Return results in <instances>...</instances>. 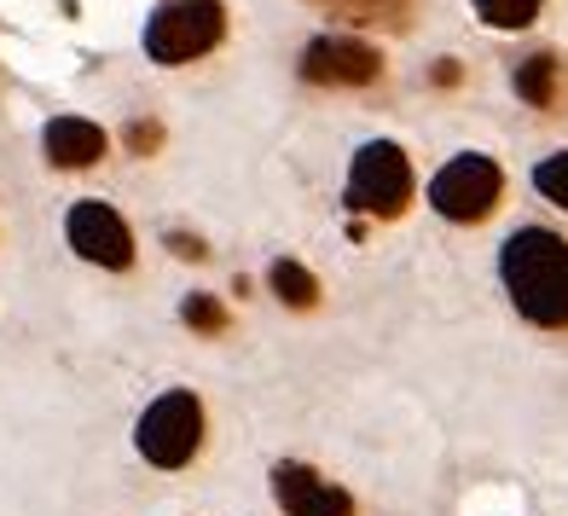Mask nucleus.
I'll list each match as a JSON object with an SVG mask.
<instances>
[{
  "label": "nucleus",
  "instance_id": "f03ea898",
  "mask_svg": "<svg viewBox=\"0 0 568 516\" xmlns=\"http://www.w3.org/2000/svg\"><path fill=\"white\" fill-rule=\"evenodd\" d=\"M221 36H226L221 0H169L145 23V53L158 64H186V59H203L210 47H221Z\"/></svg>",
  "mask_w": 568,
  "mask_h": 516
},
{
  "label": "nucleus",
  "instance_id": "39448f33",
  "mask_svg": "<svg viewBox=\"0 0 568 516\" xmlns=\"http://www.w3.org/2000/svg\"><path fill=\"white\" fill-rule=\"evenodd\" d=\"M499 192H505L499 163L494 158H476V151L453 158L442 174L429 180V203H435V215H447V221H481V215H494Z\"/></svg>",
  "mask_w": 568,
  "mask_h": 516
},
{
  "label": "nucleus",
  "instance_id": "7ed1b4c3",
  "mask_svg": "<svg viewBox=\"0 0 568 516\" xmlns=\"http://www.w3.org/2000/svg\"><path fill=\"white\" fill-rule=\"evenodd\" d=\"M406 203H412V163H406V151L389 145V140L359 145V158L348 169V210L395 221Z\"/></svg>",
  "mask_w": 568,
  "mask_h": 516
},
{
  "label": "nucleus",
  "instance_id": "423d86ee",
  "mask_svg": "<svg viewBox=\"0 0 568 516\" xmlns=\"http://www.w3.org/2000/svg\"><path fill=\"white\" fill-rule=\"evenodd\" d=\"M64 232H70V250L82 255V262H99V267H128L134 262V232H128V221L99 198L75 203Z\"/></svg>",
  "mask_w": 568,
  "mask_h": 516
},
{
  "label": "nucleus",
  "instance_id": "9b49d317",
  "mask_svg": "<svg viewBox=\"0 0 568 516\" xmlns=\"http://www.w3.org/2000/svg\"><path fill=\"white\" fill-rule=\"evenodd\" d=\"M267 285H273L278 302H291V307H314L320 302V279L307 273L302 262H273L267 267Z\"/></svg>",
  "mask_w": 568,
  "mask_h": 516
},
{
  "label": "nucleus",
  "instance_id": "0eeeda50",
  "mask_svg": "<svg viewBox=\"0 0 568 516\" xmlns=\"http://www.w3.org/2000/svg\"><path fill=\"white\" fill-rule=\"evenodd\" d=\"M377 70H383V59L354 36H320L302 53V75L320 88H366V82H377Z\"/></svg>",
  "mask_w": 568,
  "mask_h": 516
},
{
  "label": "nucleus",
  "instance_id": "f8f14e48",
  "mask_svg": "<svg viewBox=\"0 0 568 516\" xmlns=\"http://www.w3.org/2000/svg\"><path fill=\"white\" fill-rule=\"evenodd\" d=\"M481 23H494V30H528L539 18V0H476Z\"/></svg>",
  "mask_w": 568,
  "mask_h": 516
},
{
  "label": "nucleus",
  "instance_id": "1a4fd4ad",
  "mask_svg": "<svg viewBox=\"0 0 568 516\" xmlns=\"http://www.w3.org/2000/svg\"><path fill=\"white\" fill-rule=\"evenodd\" d=\"M41 145H47V163H59V169H93L105 158L111 140H105V128L88 122V117H53Z\"/></svg>",
  "mask_w": 568,
  "mask_h": 516
},
{
  "label": "nucleus",
  "instance_id": "4468645a",
  "mask_svg": "<svg viewBox=\"0 0 568 516\" xmlns=\"http://www.w3.org/2000/svg\"><path fill=\"white\" fill-rule=\"evenodd\" d=\"M180 320H186L192 331H226V307L215 302V296H186V307H180Z\"/></svg>",
  "mask_w": 568,
  "mask_h": 516
},
{
  "label": "nucleus",
  "instance_id": "ddd939ff",
  "mask_svg": "<svg viewBox=\"0 0 568 516\" xmlns=\"http://www.w3.org/2000/svg\"><path fill=\"white\" fill-rule=\"evenodd\" d=\"M534 186L546 192L557 210H568V151H557V158H546V163L534 169Z\"/></svg>",
  "mask_w": 568,
  "mask_h": 516
},
{
  "label": "nucleus",
  "instance_id": "6e6552de",
  "mask_svg": "<svg viewBox=\"0 0 568 516\" xmlns=\"http://www.w3.org/2000/svg\"><path fill=\"white\" fill-rule=\"evenodd\" d=\"M273 499L284 505V516H354V499L320 471H307V464H278Z\"/></svg>",
  "mask_w": 568,
  "mask_h": 516
},
{
  "label": "nucleus",
  "instance_id": "f257e3e1",
  "mask_svg": "<svg viewBox=\"0 0 568 516\" xmlns=\"http://www.w3.org/2000/svg\"><path fill=\"white\" fill-rule=\"evenodd\" d=\"M499 273L523 320L546 325V331L568 325V239H557L546 226L510 232L499 250Z\"/></svg>",
  "mask_w": 568,
  "mask_h": 516
},
{
  "label": "nucleus",
  "instance_id": "2eb2a0df",
  "mask_svg": "<svg viewBox=\"0 0 568 516\" xmlns=\"http://www.w3.org/2000/svg\"><path fill=\"white\" fill-rule=\"evenodd\" d=\"M325 7H337V12H348V18H359V23H372V18L400 12L406 0H325Z\"/></svg>",
  "mask_w": 568,
  "mask_h": 516
},
{
  "label": "nucleus",
  "instance_id": "9d476101",
  "mask_svg": "<svg viewBox=\"0 0 568 516\" xmlns=\"http://www.w3.org/2000/svg\"><path fill=\"white\" fill-rule=\"evenodd\" d=\"M557 53H534V59H523L516 64V99H528L534 111H546L551 99H557Z\"/></svg>",
  "mask_w": 568,
  "mask_h": 516
},
{
  "label": "nucleus",
  "instance_id": "dca6fc26",
  "mask_svg": "<svg viewBox=\"0 0 568 516\" xmlns=\"http://www.w3.org/2000/svg\"><path fill=\"white\" fill-rule=\"evenodd\" d=\"M128 145H134V151H151V145H158V128L134 122V128H128Z\"/></svg>",
  "mask_w": 568,
  "mask_h": 516
},
{
  "label": "nucleus",
  "instance_id": "20e7f679",
  "mask_svg": "<svg viewBox=\"0 0 568 516\" xmlns=\"http://www.w3.org/2000/svg\"><path fill=\"white\" fill-rule=\"evenodd\" d=\"M134 442H140V453L158 464V471H180V464L203 447V406H197V395H186V389L158 395L145 406Z\"/></svg>",
  "mask_w": 568,
  "mask_h": 516
},
{
  "label": "nucleus",
  "instance_id": "f3484780",
  "mask_svg": "<svg viewBox=\"0 0 568 516\" xmlns=\"http://www.w3.org/2000/svg\"><path fill=\"white\" fill-rule=\"evenodd\" d=\"M169 244H174V255H192V262H197V255H210L197 239H186V232H169Z\"/></svg>",
  "mask_w": 568,
  "mask_h": 516
}]
</instances>
